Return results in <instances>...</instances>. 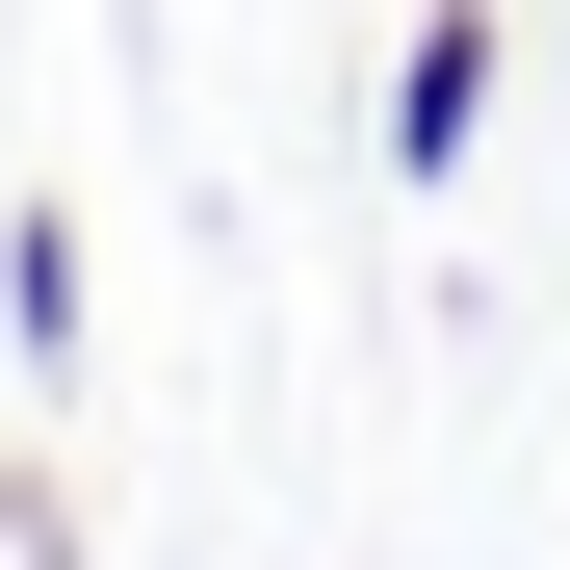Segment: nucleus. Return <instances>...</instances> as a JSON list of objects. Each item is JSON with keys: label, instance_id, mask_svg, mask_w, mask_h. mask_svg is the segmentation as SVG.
Wrapping results in <instances>:
<instances>
[{"label": "nucleus", "instance_id": "f03ea898", "mask_svg": "<svg viewBox=\"0 0 570 570\" xmlns=\"http://www.w3.org/2000/svg\"><path fill=\"white\" fill-rule=\"evenodd\" d=\"M0 337H27V390H78V208L52 181L0 208Z\"/></svg>", "mask_w": 570, "mask_h": 570}, {"label": "nucleus", "instance_id": "f257e3e1", "mask_svg": "<svg viewBox=\"0 0 570 570\" xmlns=\"http://www.w3.org/2000/svg\"><path fill=\"white\" fill-rule=\"evenodd\" d=\"M493 52H519V0H415V27H390V181H466V156H493Z\"/></svg>", "mask_w": 570, "mask_h": 570}, {"label": "nucleus", "instance_id": "7ed1b4c3", "mask_svg": "<svg viewBox=\"0 0 570 570\" xmlns=\"http://www.w3.org/2000/svg\"><path fill=\"white\" fill-rule=\"evenodd\" d=\"M0 570H78V493H52V466H0Z\"/></svg>", "mask_w": 570, "mask_h": 570}]
</instances>
